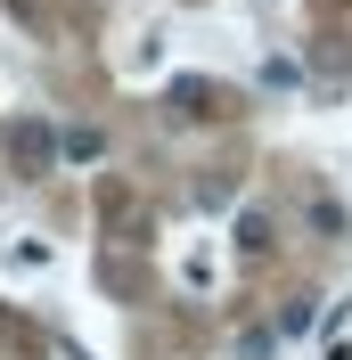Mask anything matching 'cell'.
Instances as JSON below:
<instances>
[{"mask_svg":"<svg viewBox=\"0 0 352 360\" xmlns=\"http://www.w3.org/2000/svg\"><path fill=\"white\" fill-rule=\"evenodd\" d=\"M8 164H17L25 180H42L49 164H58V131H49L42 115H17V123H8Z\"/></svg>","mask_w":352,"mask_h":360,"instance_id":"6da1fadb","label":"cell"},{"mask_svg":"<svg viewBox=\"0 0 352 360\" xmlns=\"http://www.w3.org/2000/svg\"><path fill=\"white\" fill-rule=\"evenodd\" d=\"M230 246H238V262H270V254H279V229H270V213H263V205H254V213H238Z\"/></svg>","mask_w":352,"mask_h":360,"instance_id":"7a4b0ae2","label":"cell"},{"mask_svg":"<svg viewBox=\"0 0 352 360\" xmlns=\"http://www.w3.org/2000/svg\"><path fill=\"white\" fill-rule=\"evenodd\" d=\"M172 115H197V123L230 115V107H221V82H205V74H180V82H172Z\"/></svg>","mask_w":352,"mask_h":360,"instance_id":"3957f363","label":"cell"},{"mask_svg":"<svg viewBox=\"0 0 352 360\" xmlns=\"http://www.w3.org/2000/svg\"><path fill=\"white\" fill-rule=\"evenodd\" d=\"M58 262V254L42 246V238H17V246H8V270H49Z\"/></svg>","mask_w":352,"mask_h":360,"instance_id":"277c9868","label":"cell"},{"mask_svg":"<svg viewBox=\"0 0 352 360\" xmlns=\"http://www.w3.org/2000/svg\"><path fill=\"white\" fill-rule=\"evenodd\" d=\"M311 303H320V295H287V311H279V336H303V328H311Z\"/></svg>","mask_w":352,"mask_h":360,"instance_id":"5b68a950","label":"cell"},{"mask_svg":"<svg viewBox=\"0 0 352 360\" xmlns=\"http://www.w3.org/2000/svg\"><path fill=\"white\" fill-rule=\"evenodd\" d=\"M311 229H320V238H344V205H336V197H311Z\"/></svg>","mask_w":352,"mask_h":360,"instance_id":"8992f818","label":"cell"},{"mask_svg":"<svg viewBox=\"0 0 352 360\" xmlns=\"http://www.w3.org/2000/svg\"><path fill=\"white\" fill-rule=\"evenodd\" d=\"M270 344H279L270 328H246V336H238V360H270Z\"/></svg>","mask_w":352,"mask_h":360,"instance_id":"52a82bcc","label":"cell"}]
</instances>
